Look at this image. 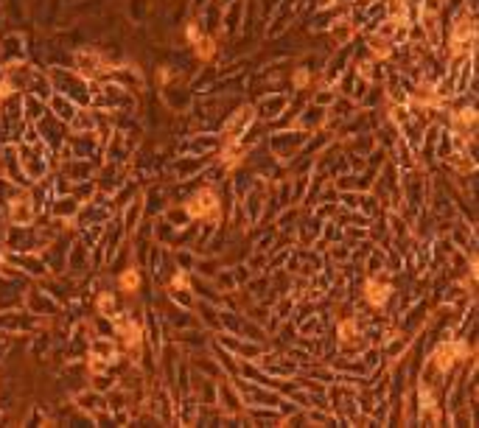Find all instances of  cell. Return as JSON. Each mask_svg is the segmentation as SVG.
I'll return each instance as SVG.
<instances>
[{
  "mask_svg": "<svg viewBox=\"0 0 479 428\" xmlns=\"http://www.w3.org/2000/svg\"><path fill=\"white\" fill-rule=\"evenodd\" d=\"M112 308H115L112 297H110V294H101V297H98V311H101L104 316H110V311H112Z\"/></svg>",
  "mask_w": 479,
  "mask_h": 428,
  "instance_id": "obj_11",
  "label": "cell"
},
{
  "mask_svg": "<svg viewBox=\"0 0 479 428\" xmlns=\"http://www.w3.org/2000/svg\"><path fill=\"white\" fill-rule=\"evenodd\" d=\"M208 3H211V0H193V6H196V9H202V6H208Z\"/></svg>",
  "mask_w": 479,
  "mask_h": 428,
  "instance_id": "obj_12",
  "label": "cell"
},
{
  "mask_svg": "<svg viewBox=\"0 0 479 428\" xmlns=\"http://www.w3.org/2000/svg\"><path fill=\"white\" fill-rule=\"evenodd\" d=\"M354 34H356V28H354V23H351L348 17H342V20H333V23H331V37H333L336 48H339V45H348V42L354 39Z\"/></svg>",
  "mask_w": 479,
  "mask_h": 428,
  "instance_id": "obj_5",
  "label": "cell"
},
{
  "mask_svg": "<svg viewBox=\"0 0 479 428\" xmlns=\"http://www.w3.org/2000/svg\"><path fill=\"white\" fill-rule=\"evenodd\" d=\"M216 51H219V45H216V39H214L211 34H202V37L193 42V53H196V59H202V62H211V59L216 56Z\"/></svg>",
  "mask_w": 479,
  "mask_h": 428,
  "instance_id": "obj_6",
  "label": "cell"
},
{
  "mask_svg": "<svg viewBox=\"0 0 479 428\" xmlns=\"http://www.w3.org/2000/svg\"><path fill=\"white\" fill-rule=\"evenodd\" d=\"M163 90H166V98H168V104H171L174 109H185V107L191 104V93H188L185 87L177 90V87H171V84H166Z\"/></svg>",
  "mask_w": 479,
  "mask_h": 428,
  "instance_id": "obj_8",
  "label": "cell"
},
{
  "mask_svg": "<svg viewBox=\"0 0 479 428\" xmlns=\"http://www.w3.org/2000/svg\"><path fill=\"white\" fill-rule=\"evenodd\" d=\"M15 93H17V87L12 84V79H0V104L9 101Z\"/></svg>",
  "mask_w": 479,
  "mask_h": 428,
  "instance_id": "obj_10",
  "label": "cell"
},
{
  "mask_svg": "<svg viewBox=\"0 0 479 428\" xmlns=\"http://www.w3.org/2000/svg\"><path fill=\"white\" fill-rule=\"evenodd\" d=\"M9 213H12L15 224H28L34 219V204H31L28 196H17V199H12V210Z\"/></svg>",
  "mask_w": 479,
  "mask_h": 428,
  "instance_id": "obj_4",
  "label": "cell"
},
{
  "mask_svg": "<svg viewBox=\"0 0 479 428\" xmlns=\"http://www.w3.org/2000/svg\"><path fill=\"white\" fill-rule=\"evenodd\" d=\"M118 285H121V292H126V294L138 292V289H141V271H138V269H129V271H123V274H121V280H118Z\"/></svg>",
  "mask_w": 479,
  "mask_h": 428,
  "instance_id": "obj_9",
  "label": "cell"
},
{
  "mask_svg": "<svg viewBox=\"0 0 479 428\" xmlns=\"http://www.w3.org/2000/svg\"><path fill=\"white\" fill-rule=\"evenodd\" d=\"M185 210H188L191 219H211V222H216L219 219V196H216V190L214 188L196 190L191 196V202L185 204Z\"/></svg>",
  "mask_w": 479,
  "mask_h": 428,
  "instance_id": "obj_1",
  "label": "cell"
},
{
  "mask_svg": "<svg viewBox=\"0 0 479 428\" xmlns=\"http://www.w3.org/2000/svg\"><path fill=\"white\" fill-rule=\"evenodd\" d=\"M289 109V96L286 93H269L255 104V118L261 121H278Z\"/></svg>",
  "mask_w": 479,
  "mask_h": 428,
  "instance_id": "obj_2",
  "label": "cell"
},
{
  "mask_svg": "<svg viewBox=\"0 0 479 428\" xmlns=\"http://www.w3.org/2000/svg\"><path fill=\"white\" fill-rule=\"evenodd\" d=\"M390 292H392L390 285H381V283L370 280V283H367V292H365V297H367V303H370V305H376V308H378V305H384V303H387Z\"/></svg>",
  "mask_w": 479,
  "mask_h": 428,
  "instance_id": "obj_7",
  "label": "cell"
},
{
  "mask_svg": "<svg viewBox=\"0 0 479 428\" xmlns=\"http://www.w3.org/2000/svg\"><path fill=\"white\" fill-rule=\"evenodd\" d=\"M328 123V109L325 107H317V104H306L303 112H297V129L311 134L314 129H322Z\"/></svg>",
  "mask_w": 479,
  "mask_h": 428,
  "instance_id": "obj_3",
  "label": "cell"
}]
</instances>
